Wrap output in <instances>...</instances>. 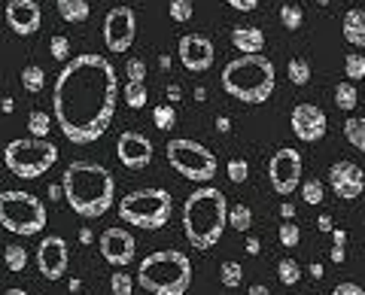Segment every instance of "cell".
Wrapping results in <instances>:
<instances>
[{
	"label": "cell",
	"mask_w": 365,
	"mask_h": 295,
	"mask_svg": "<svg viewBox=\"0 0 365 295\" xmlns=\"http://www.w3.org/2000/svg\"><path fill=\"white\" fill-rule=\"evenodd\" d=\"M119 80L104 55L86 52L64 64L52 89V116L70 143H95L116 116Z\"/></svg>",
	"instance_id": "6da1fadb"
},
{
	"label": "cell",
	"mask_w": 365,
	"mask_h": 295,
	"mask_svg": "<svg viewBox=\"0 0 365 295\" xmlns=\"http://www.w3.org/2000/svg\"><path fill=\"white\" fill-rule=\"evenodd\" d=\"M61 192L64 201L70 204L73 213L98 219L110 210L116 198V180L104 165L98 162H70L68 171L61 176Z\"/></svg>",
	"instance_id": "7a4b0ae2"
},
{
	"label": "cell",
	"mask_w": 365,
	"mask_h": 295,
	"mask_svg": "<svg viewBox=\"0 0 365 295\" xmlns=\"http://www.w3.org/2000/svg\"><path fill=\"white\" fill-rule=\"evenodd\" d=\"M228 201L217 186H201L182 204V232L195 250H213L226 234Z\"/></svg>",
	"instance_id": "3957f363"
},
{
	"label": "cell",
	"mask_w": 365,
	"mask_h": 295,
	"mask_svg": "<svg viewBox=\"0 0 365 295\" xmlns=\"http://www.w3.org/2000/svg\"><path fill=\"white\" fill-rule=\"evenodd\" d=\"M226 95L244 104H265L274 91V64L265 55H238L222 67Z\"/></svg>",
	"instance_id": "277c9868"
},
{
	"label": "cell",
	"mask_w": 365,
	"mask_h": 295,
	"mask_svg": "<svg viewBox=\"0 0 365 295\" xmlns=\"http://www.w3.org/2000/svg\"><path fill=\"white\" fill-rule=\"evenodd\" d=\"M137 283L153 295H186L192 286V262L180 250L149 252L137 268Z\"/></svg>",
	"instance_id": "5b68a950"
},
{
	"label": "cell",
	"mask_w": 365,
	"mask_h": 295,
	"mask_svg": "<svg viewBox=\"0 0 365 295\" xmlns=\"http://www.w3.org/2000/svg\"><path fill=\"white\" fill-rule=\"evenodd\" d=\"M173 213V198L168 189H134L119 201V219L134 229H164Z\"/></svg>",
	"instance_id": "8992f818"
},
{
	"label": "cell",
	"mask_w": 365,
	"mask_h": 295,
	"mask_svg": "<svg viewBox=\"0 0 365 295\" xmlns=\"http://www.w3.org/2000/svg\"><path fill=\"white\" fill-rule=\"evenodd\" d=\"M0 225L13 234L31 238L46 229V204L22 189L0 192Z\"/></svg>",
	"instance_id": "52a82bcc"
},
{
	"label": "cell",
	"mask_w": 365,
	"mask_h": 295,
	"mask_svg": "<svg viewBox=\"0 0 365 295\" xmlns=\"http://www.w3.org/2000/svg\"><path fill=\"white\" fill-rule=\"evenodd\" d=\"M3 162L22 180H37L58 162V146L46 137H19L6 143Z\"/></svg>",
	"instance_id": "ba28073f"
},
{
	"label": "cell",
	"mask_w": 365,
	"mask_h": 295,
	"mask_svg": "<svg viewBox=\"0 0 365 295\" xmlns=\"http://www.w3.org/2000/svg\"><path fill=\"white\" fill-rule=\"evenodd\" d=\"M164 156H168V165L182 176V180H192V183H210L213 176H217V167H219L213 149H207L204 143L189 140V137L168 140Z\"/></svg>",
	"instance_id": "9c48e42d"
},
{
	"label": "cell",
	"mask_w": 365,
	"mask_h": 295,
	"mask_svg": "<svg viewBox=\"0 0 365 295\" xmlns=\"http://www.w3.org/2000/svg\"><path fill=\"white\" fill-rule=\"evenodd\" d=\"M268 183L277 195H293L302 186V153L289 146H280L268 162Z\"/></svg>",
	"instance_id": "30bf717a"
},
{
	"label": "cell",
	"mask_w": 365,
	"mask_h": 295,
	"mask_svg": "<svg viewBox=\"0 0 365 295\" xmlns=\"http://www.w3.org/2000/svg\"><path fill=\"white\" fill-rule=\"evenodd\" d=\"M137 37V19L131 6H113L104 15V43L110 52H128Z\"/></svg>",
	"instance_id": "8fae6325"
},
{
	"label": "cell",
	"mask_w": 365,
	"mask_h": 295,
	"mask_svg": "<svg viewBox=\"0 0 365 295\" xmlns=\"http://www.w3.org/2000/svg\"><path fill=\"white\" fill-rule=\"evenodd\" d=\"M177 55H180V64L189 73H201V70H210L213 58H217V49H213V43L204 33H186V37H180Z\"/></svg>",
	"instance_id": "7c38bea8"
},
{
	"label": "cell",
	"mask_w": 365,
	"mask_h": 295,
	"mask_svg": "<svg viewBox=\"0 0 365 295\" xmlns=\"http://www.w3.org/2000/svg\"><path fill=\"white\" fill-rule=\"evenodd\" d=\"M116 156L128 171H143L153 162V140L140 131H122L116 143Z\"/></svg>",
	"instance_id": "4fadbf2b"
},
{
	"label": "cell",
	"mask_w": 365,
	"mask_h": 295,
	"mask_svg": "<svg viewBox=\"0 0 365 295\" xmlns=\"http://www.w3.org/2000/svg\"><path fill=\"white\" fill-rule=\"evenodd\" d=\"M68 243L64 238H55V234H49V238L40 241L37 247V268L40 274L46 277V280H61L64 274H68Z\"/></svg>",
	"instance_id": "5bb4252c"
},
{
	"label": "cell",
	"mask_w": 365,
	"mask_h": 295,
	"mask_svg": "<svg viewBox=\"0 0 365 295\" xmlns=\"http://www.w3.org/2000/svg\"><path fill=\"white\" fill-rule=\"evenodd\" d=\"M289 125H293L295 137L304 140V143L323 140V137H326V128H329L326 113H323L317 104H298L293 109V116H289Z\"/></svg>",
	"instance_id": "9a60e30c"
},
{
	"label": "cell",
	"mask_w": 365,
	"mask_h": 295,
	"mask_svg": "<svg viewBox=\"0 0 365 295\" xmlns=\"http://www.w3.org/2000/svg\"><path fill=\"white\" fill-rule=\"evenodd\" d=\"M329 189L344 201H356L365 192V174L353 162H335L329 167Z\"/></svg>",
	"instance_id": "2e32d148"
},
{
	"label": "cell",
	"mask_w": 365,
	"mask_h": 295,
	"mask_svg": "<svg viewBox=\"0 0 365 295\" xmlns=\"http://www.w3.org/2000/svg\"><path fill=\"white\" fill-rule=\"evenodd\" d=\"M3 15H6L10 31L19 33V37H31V33H37L40 22H43V10H40L37 0H10Z\"/></svg>",
	"instance_id": "e0dca14e"
},
{
	"label": "cell",
	"mask_w": 365,
	"mask_h": 295,
	"mask_svg": "<svg viewBox=\"0 0 365 295\" xmlns=\"http://www.w3.org/2000/svg\"><path fill=\"white\" fill-rule=\"evenodd\" d=\"M98 250H101V256H104L110 265L125 268L131 259H134L137 243H134V238H131L125 229H107L101 238H98Z\"/></svg>",
	"instance_id": "ac0fdd59"
},
{
	"label": "cell",
	"mask_w": 365,
	"mask_h": 295,
	"mask_svg": "<svg viewBox=\"0 0 365 295\" xmlns=\"http://www.w3.org/2000/svg\"><path fill=\"white\" fill-rule=\"evenodd\" d=\"M231 46L244 55H262L265 33L262 28H253V24H238V28H231Z\"/></svg>",
	"instance_id": "d6986e66"
},
{
	"label": "cell",
	"mask_w": 365,
	"mask_h": 295,
	"mask_svg": "<svg viewBox=\"0 0 365 295\" xmlns=\"http://www.w3.org/2000/svg\"><path fill=\"white\" fill-rule=\"evenodd\" d=\"M344 40L356 49H365V10H347L344 13Z\"/></svg>",
	"instance_id": "ffe728a7"
},
{
	"label": "cell",
	"mask_w": 365,
	"mask_h": 295,
	"mask_svg": "<svg viewBox=\"0 0 365 295\" xmlns=\"http://www.w3.org/2000/svg\"><path fill=\"white\" fill-rule=\"evenodd\" d=\"M55 6H58V15H61L64 22H70V24L86 22L88 13H91L88 0H55Z\"/></svg>",
	"instance_id": "44dd1931"
},
{
	"label": "cell",
	"mask_w": 365,
	"mask_h": 295,
	"mask_svg": "<svg viewBox=\"0 0 365 295\" xmlns=\"http://www.w3.org/2000/svg\"><path fill=\"white\" fill-rule=\"evenodd\" d=\"M344 137L353 149L365 153V116H350V119L344 122Z\"/></svg>",
	"instance_id": "7402d4cb"
},
{
	"label": "cell",
	"mask_w": 365,
	"mask_h": 295,
	"mask_svg": "<svg viewBox=\"0 0 365 295\" xmlns=\"http://www.w3.org/2000/svg\"><path fill=\"white\" fill-rule=\"evenodd\" d=\"M335 104H338V109H344V113H350V109L359 104V91H356V82H350V80L338 82V86H335Z\"/></svg>",
	"instance_id": "603a6c76"
},
{
	"label": "cell",
	"mask_w": 365,
	"mask_h": 295,
	"mask_svg": "<svg viewBox=\"0 0 365 295\" xmlns=\"http://www.w3.org/2000/svg\"><path fill=\"white\" fill-rule=\"evenodd\" d=\"M226 222L231 225L235 232H247L253 225V210L247 207V204H235V207H228V219Z\"/></svg>",
	"instance_id": "cb8c5ba5"
},
{
	"label": "cell",
	"mask_w": 365,
	"mask_h": 295,
	"mask_svg": "<svg viewBox=\"0 0 365 295\" xmlns=\"http://www.w3.org/2000/svg\"><path fill=\"white\" fill-rule=\"evenodd\" d=\"M286 77L293 86H308L311 82V64L304 61V58H293V61L286 64Z\"/></svg>",
	"instance_id": "d4e9b609"
},
{
	"label": "cell",
	"mask_w": 365,
	"mask_h": 295,
	"mask_svg": "<svg viewBox=\"0 0 365 295\" xmlns=\"http://www.w3.org/2000/svg\"><path fill=\"white\" fill-rule=\"evenodd\" d=\"M43 82H46V73L40 64H28L22 70V86H24V91H31V95H37V91L43 89Z\"/></svg>",
	"instance_id": "484cf974"
},
{
	"label": "cell",
	"mask_w": 365,
	"mask_h": 295,
	"mask_svg": "<svg viewBox=\"0 0 365 295\" xmlns=\"http://www.w3.org/2000/svg\"><path fill=\"white\" fill-rule=\"evenodd\" d=\"M28 131H31V137H49V131H52V116L43 113V109H34V113L28 116Z\"/></svg>",
	"instance_id": "4316f807"
},
{
	"label": "cell",
	"mask_w": 365,
	"mask_h": 295,
	"mask_svg": "<svg viewBox=\"0 0 365 295\" xmlns=\"http://www.w3.org/2000/svg\"><path fill=\"white\" fill-rule=\"evenodd\" d=\"M280 24L286 31H298L304 24V10L298 3H284L280 6Z\"/></svg>",
	"instance_id": "83f0119b"
},
{
	"label": "cell",
	"mask_w": 365,
	"mask_h": 295,
	"mask_svg": "<svg viewBox=\"0 0 365 295\" xmlns=\"http://www.w3.org/2000/svg\"><path fill=\"white\" fill-rule=\"evenodd\" d=\"M277 277L284 286H295L302 280V265L295 262V259H280L277 262Z\"/></svg>",
	"instance_id": "f1b7e54d"
},
{
	"label": "cell",
	"mask_w": 365,
	"mask_h": 295,
	"mask_svg": "<svg viewBox=\"0 0 365 295\" xmlns=\"http://www.w3.org/2000/svg\"><path fill=\"white\" fill-rule=\"evenodd\" d=\"M3 262L10 271H24V265H28V252H24V247H19V243H10V247L3 250Z\"/></svg>",
	"instance_id": "f546056e"
},
{
	"label": "cell",
	"mask_w": 365,
	"mask_h": 295,
	"mask_svg": "<svg viewBox=\"0 0 365 295\" xmlns=\"http://www.w3.org/2000/svg\"><path fill=\"white\" fill-rule=\"evenodd\" d=\"M329 259L335 265H344L347 259V232L344 229H332V250H329Z\"/></svg>",
	"instance_id": "4dcf8cb0"
},
{
	"label": "cell",
	"mask_w": 365,
	"mask_h": 295,
	"mask_svg": "<svg viewBox=\"0 0 365 295\" xmlns=\"http://www.w3.org/2000/svg\"><path fill=\"white\" fill-rule=\"evenodd\" d=\"M146 100H149V91H146L143 82H128L125 86V104L131 109H143Z\"/></svg>",
	"instance_id": "1f68e13d"
},
{
	"label": "cell",
	"mask_w": 365,
	"mask_h": 295,
	"mask_svg": "<svg viewBox=\"0 0 365 295\" xmlns=\"http://www.w3.org/2000/svg\"><path fill=\"white\" fill-rule=\"evenodd\" d=\"M153 122H155V128H159V131H171L173 125H177V109H173V104H162V107H155Z\"/></svg>",
	"instance_id": "d6a6232c"
},
{
	"label": "cell",
	"mask_w": 365,
	"mask_h": 295,
	"mask_svg": "<svg viewBox=\"0 0 365 295\" xmlns=\"http://www.w3.org/2000/svg\"><path fill=\"white\" fill-rule=\"evenodd\" d=\"M344 73L350 77V82L365 80V55L362 52H350L344 58Z\"/></svg>",
	"instance_id": "836d02e7"
},
{
	"label": "cell",
	"mask_w": 365,
	"mask_h": 295,
	"mask_svg": "<svg viewBox=\"0 0 365 295\" xmlns=\"http://www.w3.org/2000/svg\"><path fill=\"white\" fill-rule=\"evenodd\" d=\"M219 280H222V286L235 289V286H240V280H244V268H240L238 262H222V268H219Z\"/></svg>",
	"instance_id": "e575fe53"
},
{
	"label": "cell",
	"mask_w": 365,
	"mask_h": 295,
	"mask_svg": "<svg viewBox=\"0 0 365 295\" xmlns=\"http://www.w3.org/2000/svg\"><path fill=\"white\" fill-rule=\"evenodd\" d=\"M110 292L113 295H131L134 292V280L128 271H113L110 274Z\"/></svg>",
	"instance_id": "d590c367"
},
{
	"label": "cell",
	"mask_w": 365,
	"mask_h": 295,
	"mask_svg": "<svg viewBox=\"0 0 365 295\" xmlns=\"http://www.w3.org/2000/svg\"><path fill=\"white\" fill-rule=\"evenodd\" d=\"M280 247H298V241H302V232H298V225L293 222V219H286V222H280Z\"/></svg>",
	"instance_id": "8d00e7d4"
},
{
	"label": "cell",
	"mask_w": 365,
	"mask_h": 295,
	"mask_svg": "<svg viewBox=\"0 0 365 295\" xmlns=\"http://www.w3.org/2000/svg\"><path fill=\"white\" fill-rule=\"evenodd\" d=\"M228 180L231 183H247V176H250V162L247 158H228Z\"/></svg>",
	"instance_id": "74e56055"
},
{
	"label": "cell",
	"mask_w": 365,
	"mask_h": 295,
	"mask_svg": "<svg viewBox=\"0 0 365 295\" xmlns=\"http://www.w3.org/2000/svg\"><path fill=\"white\" fill-rule=\"evenodd\" d=\"M49 55H52L55 61H68L70 58V40L61 37V33H55V37L49 40Z\"/></svg>",
	"instance_id": "f35d334b"
},
{
	"label": "cell",
	"mask_w": 365,
	"mask_h": 295,
	"mask_svg": "<svg viewBox=\"0 0 365 295\" xmlns=\"http://www.w3.org/2000/svg\"><path fill=\"white\" fill-rule=\"evenodd\" d=\"M302 198H304V204H320V201H323V180H317V176L304 180Z\"/></svg>",
	"instance_id": "ab89813d"
},
{
	"label": "cell",
	"mask_w": 365,
	"mask_h": 295,
	"mask_svg": "<svg viewBox=\"0 0 365 295\" xmlns=\"http://www.w3.org/2000/svg\"><path fill=\"white\" fill-rule=\"evenodd\" d=\"M171 19L173 22H189L192 19V0H171Z\"/></svg>",
	"instance_id": "60d3db41"
},
{
	"label": "cell",
	"mask_w": 365,
	"mask_h": 295,
	"mask_svg": "<svg viewBox=\"0 0 365 295\" xmlns=\"http://www.w3.org/2000/svg\"><path fill=\"white\" fill-rule=\"evenodd\" d=\"M125 77H128V82H143L146 80V64L140 61V58H131L125 64Z\"/></svg>",
	"instance_id": "b9f144b4"
},
{
	"label": "cell",
	"mask_w": 365,
	"mask_h": 295,
	"mask_svg": "<svg viewBox=\"0 0 365 295\" xmlns=\"http://www.w3.org/2000/svg\"><path fill=\"white\" fill-rule=\"evenodd\" d=\"M332 295H365V289L359 283H338L335 289H332Z\"/></svg>",
	"instance_id": "7bdbcfd3"
},
{
	"label": "cell",
	"mask_w": 365,
	"mask_h": 295,
	"mask_svg": "<svg viewBox=\"0 0 365 295\" xmlns=\"http://www.w3.org/2000/svg\"><path fill=\"white\" fill-rule=\"evenodd\" d=\"M228 6L238 13H253L256 6H259V0H228Z\"/></svg>",
	"instance_id": "ee69618b"
},
{
	"label": "cell",
	"mask_w": 365,
	"mask_h": 295,
	"mask_svg": "<svg viewBox=\"0 0 365 295\" xmlns=\"http://www.w3.org/2000/svg\"><path fill=\"white\" fill-rule=\"evenodd\" d=\"M317 229H320L323 234H332V229H335V222H332V216H329V213H323V216L317 219Z\"/></svg>",
	"instance_id": "f6af8a7d"
},
{
	"label": "cell",
	"mask_w": 365,
	"mask_h": 295,
	"mask_svg": "<svg viewBox=\"0 0 365 295\" xmlns=\"http://www.w3.org/2000/svg\"><path fill=\"white\" fill-rule=\"evenodd\" d=\"M247 252H250V256H259V252H262V241L259 238H250V241H247Z\"/></svg>",
	"instance_id": "bcb514c9"
},
{
	"label": "cell",
	"mask_w": 365,
	"mask_h": 295,
	"mask_svg": "<svg viewBox=\"0 0 365 295\" xmlns=\"http://www.w3.org/2000/svg\"><path fill=\"white\" fill-rule=\"evenodd\" d=\"M280 216H284V219H293V216H295V204L284 201V204H280Z\"/></svg>",
	"instance_id": "7dc6e473"
},
{
	"label": "cell",
	"mask_w": 365,
	"mask_h": 295,
	"mask_svg": "<svg viewBox=\"0 0 365 295\" xmlns=\"http://www.w3.org/2000/svg\"><path fill=\"white\" fill-rule=\"evenodd\" d=\"M49 198H52V201H61V198H64V192H61V186H58V183H52V186H49Z\"/></svg>",
	"instance_id": "c3c4849f"
},
{
	"label": "cell",
	"mask_w": 365,
	"mask_h": 295,
	"mask_svg": "<svg viewBox=\"0 0 365 295\" xmlns=\"http://www.w3.org/2000/svg\"><path fill=\"white\" fill-rule=\"evenodd\" d=\"M168 98H171V104H177V100H180V86H177V82H171V86H168Z\"/></svg>",
	"instance_id": "681fc988"
},
{
	"label": "cell",
	"mask_w": 365,
	"mask_h": 295,
	"mask_svg": "<svg viewBox=\"0 0 365 295\" xmlns=\"http://www.w3.org/2000/svg\"><path fill=\"white\" fill-rule=\"evenodd\" d=\"M247 295H271V292H268V286H262V283H253V286H250V292H247Z\"/></svg>",
	"instance_id": "f907efd6"
},
{
	"label": "cell",
	"mask_w": 365,
	"mask_h": 295,
	"mask_svg": "<svg viewBox=\"0 0 365 295\" xmlns=\"http://www.w3.org/2000/svg\"><path fill=\"white\" fill-rule=\"evenodd\" d=\"M231 128V122L226 119V116H219V119H217V131H222V134H226Z\"/></svg>",
	"instance_id": "816d5d0a"
},
{
	"label": "cell",
	"mask_w": 365,
	"mask_h": 295,
	"mask_svg": "<svg viewBox=\"0 0 365 295\" xmlns=\"http://www.w3.org/2000/svg\"><path fill=\"white\" fill-rule=\"evenodd\" d=\"M308 271H311V277H313V280H320V277H323V265H320V262H313V265L308 268Z\"/></svg>",
	"instance_id": "f5cc1de1"
},
{
	"label": "cell",
	"mask_w": 365,
	"mask_h": 295,
	"mask_svg": "<svg viewBox=\"0 0 365 295\" xmlns=\"http://www.w3.org/2000/svg\"><path fill=\"white\" fill-rule=\"evenodd\" d=\"M91 238H95V234H91L88 229H79V241L82 243H91Z\"/></svg>",
	"instance_id": "db71d44e"
},
{
	"label": "cell",
	"mask_w": 365,
	"mask_h": 295,
	"mask_svg": "<svg viewBox=\"0 0 365 295\" xmlns=\"http://www.w3.org/2000/svg\"><path fill=\"white\" fill-rule=\"evenodd\" d=\"M0 109H3V113H13V109H15V104H13V98H6L3 104H0Z\"/></svg>",
	"instance_id": "11a10c76"
},
{
	"label": "cell",
	"mask_w": 365,
	"mask_h": 295,
	"mask_svg": "<svg viewBox=\"0 0 365 295\" xmlns=\"http://www.w3.org/2000/svg\"><path fill=\"white\" fill-rule=\"evenodd\" d=\"M3 295H28V292H24V289H6Z\"/></svg>",
	"instance_id": "9f6ffc18"
},
{
	"label": "cell",
	"mask_w": 365,
	"mask_h": 295,
	"mask_svg": "<svg viewBox=\"0 0 365 295\" xmlns=\"http://www.w3.org/2000/svg\"><path fill=\"white\" fill-rule=\"evenodd\" d=\"M317 3H320V6H329V0H317Z\"/></svg>",
	"instance_id": "6f0895ef"
}]
</instances>
